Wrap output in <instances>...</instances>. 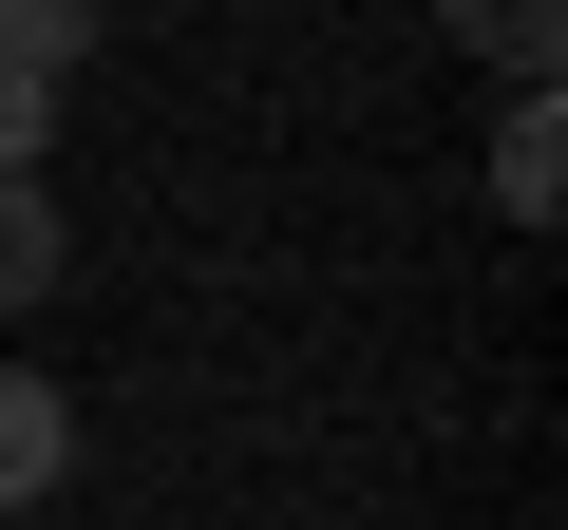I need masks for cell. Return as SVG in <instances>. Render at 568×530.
Returning a JSON list of instances; mask_svg holds the SVG:
<instances>
[{
  "mask_svg": "<svg viewBox=\"0 0 568 530\" xmlns=\"http://www.w3.org/2000/svg\"><path fill=\"white\" fill-rule=\"evenodd\" d=\"M77 473V417H58V379H20V360H0V511H39Z\"/></svg>",
  "mask_w": 568,
  "mask_h": 530,
  "instance_id": "6da1fadb",
  "label": "cell"
},
{
  "mask_svg": "<svg viewBox=\"0 0 568 530\" xmlns=\"http://www.w3.org/2000/svg\"><path fill=\"white\" fill-rule=\"evenodd\" d=\"M0 530H20V511H0Z\"/></svg>",
  "mask_w": 568,
  "mask_h": 530,
  "instance_id": "8992f818",
  "label": "cell"
},
{
  "mask_svg": "<svg viewBox=\"0 0 568 530\" xmlns=\"http://www.w3.org/2000/svg\"><path fill=\"white\" fill-rule=\"evenodd\" d=\"M58 285V208H39V171H0V323H20Z\"/></svg>",
  "mask_w": 568,
  "mask_h": 530,
  "instance_id": "5b68a950",
  "label": "cell"
},
{
  "mask_svg": "<svg viewBox=\"0 0 568 530\" xmlns=\"http://www.w3.org/2000/svg\"><path fill=\"white\" fill-rule=\"evenodd\" d=\"M436 20H455L511 95H549V58H568V0H436Z\"/></svg>",
  "mask_w": 568,
  "mask_h": 530,
  "instance_id": "7a4b0ae2",
  "label": "cell"
},
{
  "mask_svg": "<svg viewBox=\"0 0 568 530\" xmlns=\"http://www.w3.org/2000/svg\"><path fill=\"white\" fill-rule=\"evenodd\" d=\"M493 208H511V227L568 208V133H549V95H511V133H493Z\"/></svg>",
  "mask_w": 568,
  "mask_h": 530,
  "instance_id": "3957f363",
  "label": "cell"
},
{
  "mask_svg": "<svg viewBox=\"0 0 568 530\" xmlns=\"http://www.w3.org/2000/svg\"><path fill=\"white\" fill-rule=\"evenodd\" d=\"M95 20H114V0H0V77H39V95H58V77L95 58Z\"/></svg>",
  "mask_w": 568,
  "mask_h": 530,
  "instance_id": "277c9868",
  "label": "cell"
}]
</instances>
